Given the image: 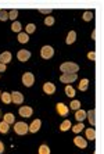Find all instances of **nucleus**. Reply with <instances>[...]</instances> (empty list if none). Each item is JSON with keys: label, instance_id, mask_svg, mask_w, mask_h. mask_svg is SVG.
<instances>
[{"label": "nucleus", "instance_id": "obj_1", "mask_svg": "<svg viewBox=\"0 0 104 154\" xmlns=\"http://www.w3.org/2000/svg\"><path fill=\"white\" fill-rule=\"evenodd\" d=\"M60 69L64 74H76L79 71V65L75 63H64L60 65Z\"/></svg>", "mask_w": 104, "mask_h": 154}, {"label": "nucleus", "instance_id": "obj_2", "mask_svg": "<svg viewBox=\"0 0 104 154\" xmlns=\"http://www.w3.org/2000/svg\"><path fill=\"white\" fill-rule=\"evenodd\" d=\"M14 131L18 133V135H25L29 131V126L26 125L25 122H17L14 125Z\"/></svg>", "mask_w": 104, "mask_h": 154}, {"label": "nucleus", "instance_id": "obj_3", "mask_svg": "<svg viewBox=\"0 0 104 154\" xmlns=\"http://www.w3.org/2000/svg\"><path fill=\"white\" fill-rule=\"evenodd\" d=\"M33 82H35V76H33V74H31V72H25V74L22 75V83H24L26 88L32 86Z\"/></svg>", "mask_w": 104, "mask_h": 154}, {"label": "nucleus", "instance_id": "obj_4", "mask_svg": "<svg viewBox=\"0 0 104 154\" xmlns=\"http://www.w3.org/2000/svg\"><path fill=\"white\" fill-rule=\"evenodd\" d=\"M40 54H42V57H43V58H50L51 56L54 54L53 47H51V46H43V47H42Z\"/></svg>", "mask_w": 104, "mask_h": 154}, {"label": "nucleus", "instance_id": "obj_5", "mask_svg": "<svg viewBox=\"0 0 104 154\" xmlns=\"http://www.w3.org/2000/svg\"><path fill=\"white\" fill-rule=\"evenodd\" d=\"M60 81L63 83H71L76 81V74H64L63 76H60Z\"/></svg>", "mask_w": 104, "mask_h": 154}, {"label": "nucleus", "instance_id": "obj_6", "mask_svg": "<svg viewBox=\"0 0 104 154\" xmlns=\"http://www.w3.org/2000/svg\"><path fill=\"white\" fill-rule=\"evenodd\" d=\"M11 101L15 104H21L22 101H24L22 93H20V92H13V93H11Z\"/></svg>", "mask_w": 104, "mask_h": 154}, {"label": "nucleus", "instance_id": "obj_7", "mask_svg": "<svg viewBox=\"0 0 104 154\" xmlns=\"http://www.w3.org/2000/svg\"><path fill=\"white\" fill-rule=\"evenodd\" d=\"M18 112H20V115H21V117L29 118V117L32 115V108L28 107V106H25V107H21V108H20V110H18Z\"/></svg>", "mask_w": 104, "mask_h": 154}, {"label": "nucleus", "instance_id": "obj_8", "mask_svg": "<svg viewBox=\"0 0 104 154\" xmlns=\"http://www.w3.org/2000/svg\"><path fill=\"white\" fill-rule=\"evenodd\" d=\"M17 58L20 61H26L31 58V53H29L28 50H20L17 53Z\"/></svg>", "mask_w": 104, "mask_h": 154}, {"label": "nucleus", "instance_id": "obj_9", "mask_svg": "<svg viewBox=\"0 0 104 154\" xmlns=\"http://www.w3.org/2000/svg\"><path fill=\"white\" fill-rule=\"evenodd\" d=\"M43 90L46 94H53L54 92H56V86H54L51 82H47L43 85Z\"/></svg>", "mask_w": 104, "mask_h": 154}, {"label": "nucleus", "instance_id": "obj_10", "mask_svg": "<svg viewBox=\"0 0 104 154\" xmlns=\"http://www.w3.org/2000/svg\"><path fill=\"white\" fill-rule=\"evenodd\" d=\"M40 125H42V121H40V119H35V121L31 124V126H29V132H32V133L38 132L40 129Z\"/></svg>", "mask_w": 104, "mask_h": 154}, {"label": "nucleus", "instance_id": "obj_11", "mask_svg": "<svg viewBox=\"0 0 104 154\" xmlns=\"http://www.w3.org/2000/svg\"><path fill=\"white\" fill-rule=\"evenodd\" d=\"M11 61V53L10 51H4V53L0 54V63L2 64H7Z\"/></svg>", "mask_w": 104, "mask_h": 154}, {"label": "nucleus", "instance_id": "obj_12", "mask_svg": "<svg viewBox=\"0 0 104 154\" xmlns=\"http://www.w3.org/2000/svg\"><path fill=\"white\" fill-rule=\"evenodd\" d=\"M57 111H58V114L60 115H63V117H64V115H67L68 114V108H67V106H65L64 103H58L57 104Z\"/></svg>", "mask_w": 104, "mask_h": 154}, {"label": "nucleus", "instance_id": "obj_13", "mask_svg": "<svg viewBox=\"0 0 104 154\" xmlns=\"http://www.w3.org/2000/svg\"><path fill=\"white\" fill-rule=\"evenodd\" d=\"M74 143H75L78 147H81V149H85V147L87 146L86 140H85V139H82V137H81V136H76L75 139H74Z\"/></svg>", "mask_w": 104, "mask_h": 154}, {"label": "nucleus", "instance_id": "obj_14", "mask_svg": "<svg viewBox=\"0 0 104 154\" xmlns=\"http://www.w3.org/2000/svg\"><path fill=\"white\" fill-rule=\"evenodd\" d=\"M75 118H76V121H81V122H82L83 119L86 118V112L83 111V110H78V111L75 112Z\"/></svg>", "mask_w": 104, "mask_h": 154}, {"label": "nucleus", "instance_id": "obj_15", "mask_svg": "<svg viewBox=\"0 0 104 154\" xmlns=\"http://www.w3.org/2000/svg\"><path fill=\"white\" fill-rule=\"evenodd\" d=\"M75 39H76L75 31H71V32L68 33V36H67V45H72V43L75 42Z\"/></svg>", "mask_w": 104, "mask_h": 154}, {"label": "nucleus", "instance_id": "obj_16", "mask_svg": "<svg viewBox=\"0 0 104 154\" xmlns=\"http://www.w3.org/2000/svg\"><path fill=\"white\" fill-rule=\"evenodd\" d=\"M86 137L89 140H94V139H96V131H94L93 128L86 129Z\"/></svg>", "mask_w": 104, "mask_h": 154}, {"label": "nucleus", "instance_id": "obj_17", "mask_svg": "<svg viewBox=\"0 0 104 154\" xmlns=\"http://www.w3.org/2000/svg\"><path fill=\"white\" fill-rule=\"evenodd\" d=\"M71 128V121H63V124L60 125V131H63V132H65V131H68V129Z\"/></svg>", "mask_w": 104, "mask_h": 154}, {"label": "nucleus", "instance_id": "obj_18", "mask_svg": "<svg viewBox=\"0 0 104 154\" xmlns=\"http://www.w3.org/2000/svg\"><path fill=\"white\" fill-rule=\"evenodd\" d=\"M18 40H20V43H28L29 36L26 35V33L20 32V33H18Z\"/></svg>", "mask_w": 104, "mask_h": 154}, {"label": "nucleus", "instance_id": "obj_19", "mask_svg": "<svg viewBox=\"0 0 104 154\" xmlns=\"http://www.w3.org/2000/svg\"><path fill=\"white\" fill-rule=\"evenodd\" d=\"M87 86H89V81H87V79H82L81 83H79V90L85 92V90L87 89Z\"/></svg>", "mask_w": 104, "mask_h": 154}, {"label": "nucleus", "instance_id": "obj_20", "mask_svg": "<svg viewBox=\"0 0 104 154\" xmlns=\"http://www.w3.org/2000/svg\"><path fill=\"white\" fill-rule=\"evenodd\" d=\"M2 100H3V103H6V104L11 103V94H10V93H7V92L2 93Z\"/></svg>", "mask_w": 104, "mask_h": 154}, {"label": "nucleus", "instance_id": "obj_21", "mask_svg": "<svg viewBox=\"0 0 104 154\" xmlns=\"http://www.w3.org/2000/svg\"><path fill=\"white\" fill-rule=\"evenodd\" d=\"M83 129H85V125H83L82 122H79V124H76L75 126H72V132L79 133L81 131H83Z\"/></svg>", "mask_w": 104, "mask_h": 154}, {"label": "nucleus", "instance_id": "obj_22", "mask_svg": "<svg viewBox=\"0 0 104 154\" xmlns=\"http://www.w3.org/2000/svg\"><path fill=\"white\" fill-rule=\"evenodd\" d=\"M65 93L68 94L69 97H74V96H75V89H74L72 86L67 85V88H65Z\"/></svg>", "mask_w": 104, "mask_h": 154}, {"label": "nucleus", "instance_id": "obj_23", "mask_svg": "<svg viewBox=\"0 0 104 154\" xmlns=\"http://www.w3.org/2000/svg\"><path fill=\"white\" fill-rule=\"evenodd\" d=\"M87 117H89V122L92 124V125H94L96 124V119H94V110H89V112H87Z\"/></svg>", "mask_w": 104, "mask_h": 154}, {"label": "nucleus", "instance_id": "obj_24", "mask_svg": "<svg viewBox=\"0 0 104 154\" xmlns=\"http://www.w3.org/2000/svg\"><path fill=\"white\" fill-rule=\"evenodd\" d=\"M0 132L2 133H7L8 132V124L7 122H0Z\"/></svg>", "mask_w": 104, "mask_h": 154}, {"label": "nucleus", "instance_id": "obj_25", "mask_svg": "<svg viewBox=\"0 0 104 154\" xmlns=\"http://www.w3.org/2000/svg\"><path fill=\"white\" fill-rule=\"evenodd\" d=\"M11 29L14 31V32H21V24L18 21H14L13 22V25H11Z\"/></svg>", "mask_w": 104, "mask_h": 154}, {"label": "nucleus", "instance_id": "obj_26", "mask_svg": "<svg viewBox=\"0 0 104 154\" xmlns=\"http://www.w3.org/2000/svg\"><path fill=\"white\" fill-rule=\"evenodd\" d=\"M4 122H7L8 125H10V124H13V122H14V115L10 114V112H8V114H6V115H4Z\"/></svg>", "mask_w": 104, "mask_h": 154}, {"label": "nucleus", "instance_id": "obj_27", "mask_svg": "<svg viewBox=\"0 0 104 154\" xmlns=\"http://www.w3.org/2000/svg\"><path fill=\"white\" fill-rule=\"evenodd\" d=\"M39 154H50V149L46 146V144H42L39 147Z\"/></svg>", "mask_w": 104, "mask_h": 154}, {"label": "nucleus", "instance_id": "obj_28", "mask_svg": "<svg viewBox=\"0 0 104 154\" xmlns=\"http://www.w3.org/2000/svg\"><path fill=\"white\" fill-rule=\"evenodd\" d=\"M93 18V13L92 11H85L83 13V21H90Z\"/></svg>", "mask_w": 104, "mask_h": 154}, {"label": "nucleus", "instance_id": "obj_29", "mask_svg": "<svg viewBox=\"0 0 104 154\" xmlns=\"http://www.w3.org/2000/svg\"><path fill=\"white\" fill-rule=\"evenodd\" d=\"M79 107H81V101H78V100H72L71 101V108L72 110H76V111H78Z\"/></svg>", "mask_w": 104, "mask_h": 154}, {"label": "nucleus", "instance_id": "obj_30", "mask_svg": "<svg viewBox=\"0 0 104 154\" xmlns=\"http://www.w3.org/2000/svg\"><path fill=\"white\" fill-rule=\"evenodd\" d=\"M8 18V13L4 10H0V21H7Z\"/></svg>", "mask_w": 104, "mask_h": 154}, {"label": "nucleus", "instance_id": "obj_31", "mask_svg": "<svg viewBox=\"0 0 104 154\" xmlns=\"http://www.w3.org/2000/svg\"><path fill=\"white\" fill-rule=\"evenodd\" d=\"M35 29H36L35 24H28V25H26V35H28V33H33Z\"/></svg>", "mask_w": 104, "mask_h": 154}, {"label": "nucleus", "instance_id": "obj_32", "mask_svg": "<svg viewBox=\"0 0 104 154\" xmlns=\"http://www.w3.org/2000/svg\"><path fill=\"white\" fill-rule=\"evenodd\" d=\"M17 17H18V10H11L8 13V18H11V20H15Z\"/></svg>", "mask_w": 104, "mask_h": 154}, {"label": "nucleus", "instance_id": "obj_33", "mask_svg": "<svg viewBox=\"0 0 104 154\" xmlns=\"http://www.w3.org/2000/svg\"><path fill=\"white\" fill-rule=\"evenodd\" d=\"M44 24H46V25H49V26L53 25V24H54V18L53 17H47L46 20H44Z\"/></svg>", "mask_w": 104, "mask_h": 154}, {"label": "nucleus", "instance_id": "obj_34", "mask_svg": "<svg viewBox=\"0 0 104 154\" xmlns=\"http://www.w3.org/2000/svg\"><path fill=\"white\" fill-rule=\"evenodd\" d=\"M40 13H42V14H50L51 13V8H40Z\"/></svg>", "mask_w": 104, "mask_h": 154}, {"label": "nucleus", "instance_id": "obj_35", "mask_svg": "<svg viewBox=\"0 0 104 154\" xmlns=\"http://www.w3.org/2000/svg\"><path fill=\"white\" fill-rule=\"evenodd\" d=\"M87 57H89L90 58V60H96V53H94V51H90V53L89 54H87Z\"/></svg>", "mask_w": 104, "mask_h": 154}, {"label": "nucleus", "instance_id": "obj_36", "mask_svg": "<svg viewBox=\"0 0 104 154\" xmlns=\"http://www.w3.org/2000/svg\"><path fill=\"white\" fill-rule=\"evenodd\" d=\"M3 71H6V64H2V63H0V72H3Z\"/></svg>", "mask_w": 104, "mask_h": 154}, {"label": "nucleus", "instance_id": "obj_37", "mask_svg": "<svg viewBox=\"0 0 104 154\" xmlns=\"http://www.w3.org/2000/svg\"><path fill=\"white\" fill-rule=\"evenodd\" d=\"M4 151V146H3V142H0V154Z\"/></svg>", "mask_w": 104, "mask_h": 154}]
</instances>
